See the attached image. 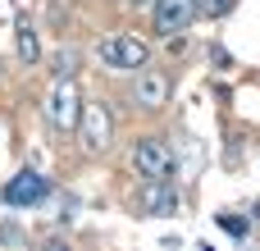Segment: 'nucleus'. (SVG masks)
I'll list each match as a JSON object with an SVG mask.
<instances>
[{"label":"nucleus","mask_w":260,"mask_h":251,"mask_svg":"<svg viewBox=\"0 0 260 251\" xmlns=\"http://www.w3.org/2000/svg\"><path fill=\"white\" fill-rule=\"evenodd\" d=\"M133 169H137L142 178H174V174H178L174 142H165V137H142L137 151H133Z\"/></svg>","instance_id":"2"},{"label":"nucleus","mask_w":260,"mask_h":251,"mask_svg":"<svg viewBox=\"0 0 260 251\" xmlns=\"http://www.w3.org/2000/svg\"><path fill=\"white\" fill-rule=\"evenodd\" d=\"M14 46H18V59L23 64H37L41 59V46H37V27L18 14V32H14Z\"/></svg>","instance_id":"9"},{"label":"nucleus","mask_w":260,"mask_h":251,"mask_svg":"<svg viewBox=\"0 0 260 251\" xmlns=\"http://www.w3.org/2000/svg\"><path fill=\"white\" fill-rule=\"evenodd\" d=\"M128 5H146V0H128Z\"/></svg>","instance_id":"14"},{"label":"nucleus","mask_w":260,"mask_h":251,"mask_svg":"<svg viewBox=\"0 0 260 251\" xmlns=\"http://www.w3.org/2000/svg\"><path fill=\"white\" fill-rule=\"evenodd\" d=\"M5 206H41L50 197V178H41L37 169H18L5 187H0Z\"/></svg>","instance_id":"7"},{"label":"nucleus","mask_w":260,"mask_h":251,"mask_svg":"<svg viewBox=\"0 0 260 251\" xmlns=\"http://www.w3.org/2000/svg\"><path fill=\"white\" fill-rule=\"evenodd\" d=\"M46 119L55 128H64V133L78 128V119H82V91H78L73 78H55V87L46 96Z\"/></svg>","instance_id":"3"},{"label":"nucleus","mask_w":260,"mask_h":251,"mask_svg":"<svg viewBox=\"0 0 260 251\" xmlns=\"http://www.w3.org/2000/svg\"><path fill=\"white\" fill-rule=\"evenodd\" d=\"M137 210H142V219H165V215H174V210H178V187H174V178H142Z\"/></svg>","instance_id":"6"},{"label":"nucleus","mask_w":260,"mask_h":251,"mask_svg":"<svg viewBox=\"0 0 260 251\" xmlns=\"http://www.w3.org/2000/svg\"><path fill=\"white\" fill-rule=\"evenodd\" d=\"M169 96H174V78H169V69H151V64H142L137 78H133V101H137L142 110H160V105H169Z\"/></svg>","instance_id":"5"},{"label":"nucleus","mask_w":260,"mask_h":251,"mask_svg":"<svg viewBox=\"0 0 260 251\" xmlns=\"http://www.w3.org/2000/svg\"><path fill=\"white\" fill-rule=\"evenodd\" d=\"M73 64H78V55H73V50H59V55L50 59V78H73Z\"/></svg>","instance_id":"12"},{"label":"nucleus","mask_w":260,"mask_h":251,"mask_svg":"<svg viewBox=\"0 0 260 251\" xmlns=\"http://www.w3.org/2000/svg\"><path fill=\"white\" fill-rule=\"evenodd\" d=\"M96 55L110 64V69H142L146 59H151V50H146V41L142 37H133V32H110V37H101V46H96Z\"/></svg>","instance_id":"1"},{"label":"nucleus","mask_w":260,"mask_h":251,"mask_svg":"<svg viewBox=\"0 0 260 251\" xmlns=\"http://www.w3.org/2000/svg\"><path fill=\"white\" fill-rule=\"evenodd\" d=\"M0 242H5V247H23L27 238H23V229H18V224H0Z\"/></svg>","instance_id":"13"},{"label":"nucleus","mask_w":260,"mask_h":251,"mask_svg":"<svg viewBox=\"0 0 260 251\" xmlns=\"http://www.w3.org/2000/svg\"><path fill=\"white\" fill-rule=\"evenodd\" d=\"M197 5V14L201 18H224V14H233V5L238 0H192Z\"/></svg>","instance_id":"11"},{"label":"nucleus","mask_w":260,"mask_h":251,"mask_svg":"<svg viewBox=\"0 0 260 251\" xmlns=\"http://www.w3.org/2000/svg\"><path fill=\"white\" fill-rule=\"evenodd\" d=\"M256 219H260V201H256Z\"/></svg>","instance_id":"15"},{"label":"nucleus","mask_w":260,"mask_h":251,"mask_svg":"<svg viewBox=\"0 0 260 251\" xmlns=\"http://www.w3.org/2000/svg\"><path fill=\"white\" fill-rule=\"evenodd\" d=\"M192 18H197V5H192V0H160V5L151 9V27H155L160 37H178V32H187Z\"/></svg>","instance_id":"8"},{"label":"nucleus","mask_w":260,"mask_h":251,"mask_svg":"<svg viewBox=\"0 0 260 251\" xmlns=\"http://www.w3.org/2000/svg\"><path fill=\"white\" fill-rule=\"evenodd\" d=\"M78 133H82V151L87 155H101L114 137V119L105 110V101H82V119H78Z\"/></svg>","instance_id":"4"},{"label":"nucleus","mask_w":260,"mask_h":251,"mask_svg":"<svg viewBox=\"0 0 260 251\" xmlns=\"http://www.w3.org/2000/svg\"><path fill=\"white\" fill-rule=\"evenodd\" d=\"M215 224H219L229 238H238V242H247V238H251V215H242V210H219V215H215Z\"/></svg>","instance_id":"10"}]
</instances>
